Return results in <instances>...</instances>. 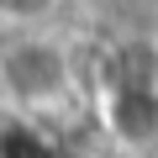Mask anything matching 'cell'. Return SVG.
<instances>
[{
  "label": "cell",
  "mask_w": 158,
  "mask_h": 158,
  "mask_svg": "<svg viewBox=\"0 0 158 158\" xmlns=\"http://www.w3.org/2000/svg\"><path fill=\"white\" fill-rule=\"evenodd\" d=\"M79 90V58L74 48L37 27V21H16L0 37V100L11 111H58L69 106Z\"/></svg>",
  "instance_id": "1"
},
{
  "label": "cell",
  "mask_w": 158,
  "mask_h": 158,
  "mask_svg": "<svg viewBox=\"0 0 158 158\" xmlns=\"http://www.w3.org/2000/svg\"><path fill=\"white\" fill-rule=\"evenodd\" d=\"M79 11H85L90 21H106V27H116V32H148V21H153V11H158V0H74Z\"/></svg>",
  "instance_id": "2"
}]
</instances>
